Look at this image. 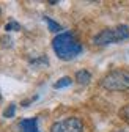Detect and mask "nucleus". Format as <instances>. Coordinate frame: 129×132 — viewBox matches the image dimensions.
<instances>
[{"mask_svg":"<svg viewBox=\"0 0 129 132\" xmlns=\"http://www.w3.org/2000/svg\"><path fill=\"white\" fill-rule=\"evenodd\" d=\"M120 117H121L124 121H127V123H129V104L120 110Z\"/></svg>","mask_w":129,"mask_h":132,"instance_id":"9d476101","label":"nucleus"},{"mask_svg":"<svg viewBox=\"0 0 129 132\" xmlns=\"http://www.w3.org/2000/svg\"><path fill=\"white\" fill-rule=\"evenodd\" d=\"M3 102V97H2V93H0V104Z\"/></svg>","mask_w":129,"mask_h":132,"instance_id":"f8f14e48","label":"nucleus"},{"mask_svg":"<svg viewBox=\"0 0 129 132\" xmlns=\"http://www.w3.org/2000/svg\"><path fill=\"white\" fill-rule=\"evenodd\" d=\"M14 112H16V105H14V104H11V105H10V107H8L6 110H5L3 117H5V118H11L13 115H14Z\"/></svg>","mask_w":129,"mask_h":132,"instance_id":"9b49d317","label":"nucleus"},{"mask_svg":"<svg viewBox=\"0 0 129 132\" xmlns=\"http://www.w3.org/2000/svg\"><path fill=\"white\" fill-rule=\"evenodd\" d=\"M0 14H2V11H0Z\"/></svg>","mask_w":129,"mask_h":132,"instance_id":"4468645a","label":"nucleus"},{"mask_svg":"<svg viewBox=\"0 0 129 132\" xmlns=\"http://www.w3.org/2000/svg\"><path fill=\"white\" fill-rule=\"evenodd\" d=\"M43 19H44V22H46L47 25H49V30H51V31H60V30H61V25H60L58 22H55L54 19H51L49 16H44Z\"/></svg>","mask_w":129,"mask_h":132,"instance_id":"6e6552de","label":"nucleus"},{"mask_svg":"<svg viewBox=\"0 0 129 132\" xmlns=\"http://www.w3.org/2000/svg\"><path fill=\"white\" fill-rule=\"evenodd\" d=\"M84 124L79 118H64L52 124L51 132H82Z\"/></svg>","mask_w":129,"mask_h":132,"instance_id":"20e7f679","label":"nucleus"},{"mask_svg":"<svg viewBox=\"0 0 129 132\" xmlns=\"http://www.w3.org/2000/svg\"><path fill=\"white\" fill-rule=\"evenodd\" d=\"M19 129H21V132H39V129H38V118L21 120Z\"/></svg>","mask_w":129,"mask_h":132,"instance_id":"39448f33","label":"nucleus"},{"mask_svg":"<svg viewBox=\"0 0 129 132\" xmlns=\"http://www.w3.org/2000/svg\"><path fill=\"white\" fill-rule=\"evenodd\" d=\"M71 84H72V79L66 76V77H61L58 82H55V84H54V88H55V90H60V88H64V87H69Z\"/></svg>","mask_w":129,"mask_h":132,"instance_id":"0eeeda50","label":"nucleus"},{"mask_svg":"<svg viewBox=\"0 0 129 132\" xmlns=\"http://www.w3.org/2000/svg\"><path fill=\"white\" fill-rule=\"evenodd\" d=\"M129 38V27L127 25H117L112 28H104L98 35L93 38V43L98 46H106V44H115L123 39Z\"/></svg>","mask_w":129,"mask_h":132,"instance_id":"7ed1b4c3","label":"nucleus"},{"mask_svg":"<svg viewBox=\"0 0 129 132\" xmlns=\"http://www.w3.org/2000/svg\"><path fill=\"white\" fill-rule=\"evenodd\" d=\"M52 49L55 55L63 61H71L77 55L82 54V44L69 31L58 33L52 41Z\"/></svg>","mask_w":129,"mask_h":132,"instance_id":"f257e3e1","label":"nucleus"},{"mask_svg":"<svg viewBox=\"0 0 129 132\" xmlns=\"http://www.w3.org/2000/svg\"><path fill=\"white\" fill-rule=\"evenodd\" d=\"M117 132H126V130H117Z\"/></svg>","mask_w":129,"mask_h":132,"instance_id":"ddd939ff","label":"nucleus"},{"mask_svg":"<svg viewBox=\"0 0 129 132\" xmlns=\"http://www.w3.org/2000/svg\"><path fill=\"white\" fill-rule=\"evenodd\" d=\"M90 80H91L90 71H87V69H80V71L76 72V82H77V84H80V85H87Z\"/></svg>","mask_w":129,"mask_h":132,"instance_id":"423d86ee","label":"nucleus"},{"mask_svg":"<svg viewBox=\"0 0 129 132\" xmlns=\"http://www.w3.org/2000/svg\"><path fill=\"white\" fill-rule=\"evenodd\" d=\"M5 30H6V31H11V30H21V25L16 22V21H11V22H8V24L5 25Z\"/></svg>","mask_w":129,"mask_h":132,"instance_id":"1a4fd4ad","label":"nucleus"},{"mask_svg":"<svg viewBox=\"0 0 129 132\" xmlns=\"http://www.w3.org/2000/svg\"><path fill=\"white\" fill-rule=\"evenodd\" d=\"M102 88L109 91H126L129 90V71L126 69H115L106 74L101 80Z\"/></svg>","mask_w":129,"mask_h":132,"instance_id":"f03ea898","label":"nucleus"}]
</instances>
